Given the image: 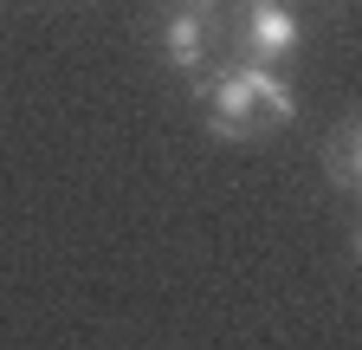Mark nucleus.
I'll use <instances>...</instances> for the list:
<instances>
[{
    "instance_id": "obj_1",
    "label": "nucleus",
    "mask_w": 362,
    "mask_h": 350,
    "mask_svg": "<svg viewBox=\"0 0 362 350\" xmlns=\"http://www.w3.org/2000/svg\"><path fill=\"white\" fill-rule=\"evenodd\" d=\"M201 98H207V130L220 143H259V137H272V130H285L291 111H298L291 91L265 65H252V59L220 65L201 84Z\"/></svg>"
},
{
    "instance_id": "obj_2",
    "label": "nucleus",
    "mask_w": 362,
    "mask_h": 350,
    "mask_svg": "<svg viewBox=\"0 0 362 350\" xmlns=\"http://www.w3.org/2000/svg\"><path fill=\"white\" fill-rule=\"evenodd\" d=\"M162 52H168L175 72H188V84L201 91L220 65L240 59L226 7H220V0H168V13H162Z\"/></svg>"
},
{
    "instance_id": "obj_3",
    "label": "nucleus",
    "mask_w": 362,
    "mask_h": 350,
    "mask_svg": "<svg viewBox=\"0 0 362 350\" xmlns=\"http://www.w3.org/2000/svg\"><path fill=\"white\" fill-rule=\"evenodd\" d=\"M233 52L252 65H285L298 52V13L285 0H240V20H233Z\"/></svg>"
},
{
    "instance_id": "obj_4",
    "label": "nucleus",
    "mask_w": 362,
    "mask_h": 350,
    "mask_svg": "<svg viewBox=\"0 0 362 350\" xmlns=\"http://www.w3.org/2000/svg\"><path fill=\"white\" fill-rule=\"evenodd\" d=\"M324 175H330V188L337 195H356L362 188V123L343 117L330 130V143H324Z\"/></svg>"
}]
</instances>
